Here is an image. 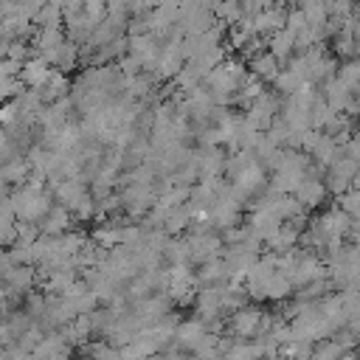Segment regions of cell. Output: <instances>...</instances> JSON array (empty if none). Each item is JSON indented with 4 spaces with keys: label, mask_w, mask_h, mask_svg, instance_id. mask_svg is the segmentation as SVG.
I'll use <instances>...</instances> for the list:
<instances>
[{
    "label": "cell",
    "mask_w": 360,
    "mask_h": 360,
    "mask_svg": "<svg viewBox=\"0 0 360 360\" xmlns=\"http://www.w3.org/2000/svg\"><path fill=\"white\" fill-rule=\"evenodd\" d=\"M340 208L349 214V217H357L360 214V188H346L343 197H340Z\"/></svg>",
    "instance_id": "cell-1"
},
{
    "label": "cell",
    "mask_w": 360,
    "mask_h": 360,
    "mask_svg": "<svg viewBox=\"0 0 360 360\" xmlns=\"http://www.w3.org/2000/svg\"><path fill=\"white\" fill-rule=\"evenodd\" d=\"M304 194H307V200H315V202H318V200L323 197V186H321V183H309V186L304 188Z\"/></svg>",
    "instance_id": "cell-2"
}]
</instances>
